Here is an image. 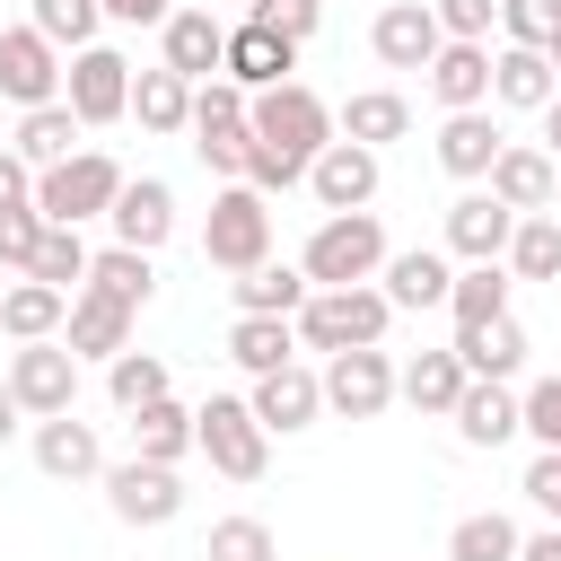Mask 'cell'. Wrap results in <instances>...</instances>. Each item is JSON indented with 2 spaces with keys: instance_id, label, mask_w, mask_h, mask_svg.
<instances>
[{
  "instance_id": "obj_1",
  "label": "cell",
  "mask_w": 561,
  "mask_h": 561,
  "mask_svg": "<svg viewBox=\"0 0 561 561\" xmlns=\"http://www.w3.org/2000/svg\"><path fill=\"white\" fill-rule=\"evenodd\" d=\"M298 324V342L307 351H377L386 342V324H394V307H386V289L377 280H351V289H307V307L289 316Z\"/></svg>"
},
{
  "instance_id": "obj_2",
  "label": "cell",
  "mask_w": 561,
  "mask_h": 561,
  "mask_svg": "<svg viewBox=\"0 0 561 561\" xmlns=\"http://www.w3.org/2000/svg\"><path fill=\"white\" fill-rule=\"evenodd\" d=\"M245 131H254V140H263L272 158H289V167H316V149L333 140V105H324L316 88L280 79V88L245 96Z\"/></svg>"
},
{
  "instance_id": "obj_3",
  "label": "cell",
  "mask_w": 561,
  "mask_h": 561,
  "mask_svg": "<svg viewBox=\"0 0 561 561\" xmlns=\"http://www.w3.org/2000/svg\"><path fill=\"white\" fill-rule=\"evenodd\" d=\"M298 272H307V289L377 280V272H386V228H377V210H333V219H316V237H307Z\"/></svg>"
},
{
  "instance_id": "obj_4",
  "label": "cell",
  "mask_w": 561,
  "mask_h": 561,
  "mask_svg": "<svg viewBox=\"0 0 561 561\" xmlns=\"http://www.w3.org/2000/svg\"><path fill=\"white\" fill-rule=\"evenodd\" d=\"M114 193H123V167L105 149H79V158H61V167L35 175V219L44 228H88V219L114 210Z\"/></svg>"
},
{
  "instance_id": "obj_5",
  "label": "cell",
  "mask_w": 561,
  "mask_h": 561,
  "mask_svg": "<svg viewBox=\"0 0 561 561\" xmlns=\"http://www.w3.org/2000/svg\"><path fill=\"white\" fill-rule=\"evenodd\" d=\"M202 263H219V272H254V263H272V202H263L254 184H219V193H210Z\"/></svg>"
},
{
  "instance_id": "obj_6",
  "label": "cell",
  "mask_w": 561,
  "mask_h": 561,
  "mask_svg": "<svg viewBox=\"0 0 561 561\" xmlns=\"http://www.w3.org/2000/svg\"><path fill=\"white\" fill-rule=\"evenodd\" d=\"M193 456H210V473H228V482H263L272 438H263V421L245 412V394H210V403L193 412Z\"/></svg>"
},
{
  "instance_id": "obj_7",
  "label": "cell",
  "mask_w": 561,
  "mask_h": 561,
  "mask_svg": "<svg viewBox=\"0 0 561 561\" xmlns=\"http://www.w3.org/2000/svg\"><path fill=\"white\" fill-rule=\"evenodd\" d=\"M61 105L79 114V131H96V123H123V114H131V61H123L114 44H88V53H70V61H61Z\"/></svg>"
},
{
  "instance_id": "obj_8",
  "label": "cell",
  "mask_w": 561,
  "mask_h": 561,
  "mask_svg": "<svg viewBox=\"0 0 561 561\" xmlns=\"http://www.w3.org/2000/svg\"><path fill=\"white\" fill-rule=\"evenodd\" d=\"M9 394L26 421H53V412H79V359L61 342H18L9 351Z\"/></svg>"
},
{
  "instance_id": "obj_9",
  "label": "cell",
  "mask_w": 561,
  "mask_h": 561,
  "mask_svg": "<svg viewBox=\"0 0 561 561\" xmlns=\"http://www.w3.org/2000/svg\"><path fill=\"white\" fill-rule=\"evenodd\" d=\"M96 482H105V508H114L123 526H175V517H184V482H175V465H140V456H123V465H105Z\"/></svg>"
},
{
  "instance_id": "obj_10",
  "label": "cell",
  "mask_w": 561,
  "mask_h": 561,
  "mask_svg": "<svg viewBox=\"0 0 561 561\" xmlns=\"http://www.w3.org/2000/svg\"><path fill=\"white\" fill-rule=\"evenodd\" d=\"M316 386H324V412L377 421V412L394 403V359H386V351H333V359L316 368Z\"/></svg>"
},
{
  "instance_id": "obj_11",
  "label": "cell",
  "mask_w": 561,
  "mask_h": 561,
  "mask_svg": "<svg viewBox=\"0 0 561 561\" xmlns=\"http://www.w3.org/2000/svg\"><path fill=\"white\" fill-rule=\"evenodd\" d=\"M0 96H9L18 114L61 105V53H53L35 26H0Z\"/></svg>"
},
{
  "instance_id": "obj_12",
  "label": "cell",
  "mask_w": 561,
  "mask_h": 561,
  "mask_svg": "<svg viewBox=\"0 0 561 561\" xmlns=\"http://www.w3.org/2000/svg\"><path fill=\"white\" fill-rule=\"evenodd\" d=\"M377 184H386V167H377V149H359V140H324L316 167H307V193L324 202V219H333V210H368Z\"/></svg>"
},
{
  "instance_id": "obj_13",
  "label": "cell",
  "mask_w": 561,
  "mask_h": 561,
  "mask_svg": "<svg viewBox=\"0 0 561 561\" xmlns=\"http://www.w3.org/2000/svg\"><path fill=\"white\" fill-rule=\"evenodd\" d=\"M114 245H131V254H158L167 237H175V184L167 175H123V193H114Z\"/></svg>"
},
{
  "instance_id": "obj_14",
  "label": "cell",
  "mask_w": 561,
  "mask_h": 561,
  "mask_svg": "<svg viewBox=\"0 0 561 561\" xmlns=\"http://www.w3.org/2000/svg\"><path fill=\"white\" fill-rule=\"evenodd\" d=\"M245 412L263 421V438H298V430H316V412H324V386H316V368H272V377H254V394H245Z\"/></svg>"
},
{
  "instance_id": "obj_15",
  "label": "cell",
  "mask_w": 561,
  "mask_h": 561,
  "mask_svg": "<svg viewBox=\"0 0 561 561\" xmlns=\"http://www.w3.org/2000/svg\"><path fill=\"white\" fill-rule=\"evenodd\" d=\"M289 70H298V44H289V35H272V26H254V18H237V26H228L219 79H237L245 96H263V88H280Z\"/></svg>"
},
{
  "instance_id": "obj_16",
  "label": "cell",
  "mask_w": 561,
  "mask_h": 561,
  "mask_svg": "<svg viewBox=\"0 0 561 561\" xmlns=\"http://www.w3.org/2000/svg\"><path fill=\"white\" fill-rule=\"evenodd\" d=\"M447 35H438V18H430V0H386L377 9V26H368V53L386 61V70H430V53H438Z\"/></svg>"
},
{
  "instance_id": "obj_17",
  "label": "cell",
  "mask_w": 561,
  "mask_h": 561,
  "mask_svg": "<svg viewBox=\"0 0 561 561\" xmlns=\"http://www.w3.org/2000/svg\"><path fill=\"white\" fill-rule=\"evenodd\" d=\"M158 44H167L158 61H167L175 79H193V88H202V79H219V53H228V18H210V9H175V18L158 26Z\"/></svg>"
},
{
  "instance_id": "obj_18",
  "label": "cell",
  "mask_w": 561,
  "mask_h": 561,
  "mask_svg": "<svg viewBox=\"0 0 561 561\" xmlns=\"http://www.w3.org/2000/svg\"><path fill=\"white\" fill-rule=\"evenodd\" d=\"M508 228H517V210L491 202L482 184L447 202V254H465V263H500V254H508Z\"/></svg>"
},
{
  "instance_id": "obj_19",
  "label": "cell",
  "mask_w": 561,
  "mask_h": 561,
  "mask_svg": "<svg viewBox=\"0 0 561 561\" xmlns=\"http://www.w3.org/2000/svg\"><path fill=\"white\" fill-rule=\"evenodd\" d=\"M35 465H44L53 482H96V473H105V438H96V421H79V412L35 421Z\"/></svg>"
},
{
  "instance_id": "obj_20",
  "label": "cell",
  "mask_w": 561,
  "mask_h": 561,
  "mask_svg": "<svg viewBox=\"0 0 561 561\" xmlns=\"http://www.w3.org/2000/svg\"><path fill=\"white\" fill-rule=\"evenodd\" d=\"M421 79H430V96L447 114H482L491 105V44H438Z\"/></svg>"
},
{
  "instance_id": "obj_21",
  "label": "cell",
  "mask_w": 561,
  "mask_h": 561,
  "mask_svg": "<svg viewBox=\"0 0 561 561\" xmlns=\"http://www.w3.org/2000/svg\"><path fill=\"white\" fill-rule=\"evenodd\" d=\"M552 184H561V167H552L543 149H526V140H508V149L491 158V175H482V193L508 202L517 219H526V210H552Z\"/></svg>"
},
{
  "instance_id": "obj_22",
  "label": "cell",
  "mask_w": 561,
  "mask_h": 561,
  "mask_svg": "<svg viewBox=\"0 0 561 561\" xmlns=\"http://www.w3.org/2000/svg\"><path fill=\"white\" fill-rule=\"evenodd\" d=\"M61 351H70V359H123V351H131V307L79 289L70 316H61Z\"/></svg>"
},
{
  "instance_id": "obj_23",
  "label": "cell",
  "mask_w": 561,
  "mask_h": 561,
  "mask_svg": "<svg viewBox=\"0 0 561 561\" xmlns=\"http://www.w3.org/2000/svg\"><path fill=\"white\" fill-rule=\"evenodd\" d=\"M447 351L465 359V377H473V386H508V377L526 368V324H517V316H491V324L456 333Z\"/></svg>"
},
{
  "instance_id": "obj_24",
  "label": "cell",
  "mask_w": 561,
  "mask_h": 561,
  "mask_svg": "<svg viewBox=\"0 0 561 561\" xmlns=\"http://www.w3.org/2000/svg\"><path fill=\"white\" fill-rule=\"evenodd\" d=\"M500 149H508V131L491 123V105H482V114H447V123H438V167H447L456 184H482Z\"/></svg>"
},
{
  "instance_id": "obj_25",
  "label": "cell",
  "mask_w": 561,
  "mask_h": 561,
  "mask_svg": "<svg viewBox=\"0 0 561 561\" xmlns=\"http://www.w3.org/2000/svg\"><path fill=\"white\" fill-rule=\"evenodd\" d=\"M447 280H456V263L447 254H430V245H403V254H386V272H377V289H386V307H447Z\"/></svg>"
},
{
  "instance_id": "obj_26",
  "label": "cell",
  "mask_w": 561,
  "mask_h": 561,
  "mask_svg": "<svg viewBox=\"0 0 561 561\" xmlns=\"http://www.w3.org/2000/svg\"><path fill=\"white\" fill-rule=\"evenodd\" d=\"M412 131V105L394 96V88H359V96H342V114H333V140H359V149H386V140H403Z\"/></svg>"
},
{
  "instance_id": "obj_27",
  "label": "cell",
  "mask_w": 561,
  "mask_h": 561,
  "mask_svg": "<svg viewBox=\"0 0 561 561\" xmlns=\"http://www.w3.org/2000/svg\"><path fill=\"white\" fill-rule=\"evenodd\" d=\"M491 96H500V105H526V114H543V105L561 96V79H552V61H543V53H526V44H500V53H491Z\"/></svg>"
},
{
  "instance_id": "obj_28",
  "label": "cell",
  "mask_w": 561,
  "mask_h": 561,
  "mask_svg": "<svg viewBox=\"0 0 561 561\" xmlns=\"http://www.w3.org/2000/svg\"><path fill=\"white\" fill-rule=\"evenodd\" d=\"M131 123H140V131H158V140H175V131L193 123V79H175L167 61H158V70H140V79H131Z\"/></svg>"
},
{
  "instance_id": "obj_29",
  "label": "cell",
  "mask_w": 561,
  "mask_h": 561,
  "mask_svg": "<svg viewBox=\"0 0 561 561\" xmlns=\"http://www.w3.org/2000/svg\"><path fill=\"white\" fill-rule=\"evenodd\" d=\"M228 359H237L245 377H272V368L298 359V324H289V316H237V324H228Z\"/></svg>"
},
{
  "instance_id": "obj_30",
  "label": "cell",
  "mask_w": 561,
  "mask_h": 561,
  "mask_svg": "<svg viewBox=\"0 0 561 561\" xmlns=\"http://www.w3.org/2000/svg\"><path fill=\"white\" fill-rule=\"evenodd\" d=\"M394 394H403L412 412H438V421H447L456 394H465V359H456V351H421V359L394 368Z\"/></svg>"
},
{
  "instance_id": "obj_31",
  "label": "cell",
  "mask_w": 561,
  "mask_h": 561,
  "mask_svg": "<svg viewBox=\"0 0 561 561\" xmlns=\"http://www.w3.org/2000/svg\"><path fill=\"white\" fill-rule=\"evenodd\" d=\"M447 421H456V438H465V447H508V438H517V394H508V386H473V377H465V394H456V412H447Z\"/></svg>"
},
{
  "instance_id": "obj_32",
  "label": "cell",
  "mask_w": 561,
  "mask_h": 561,
  "mask_svg": "<svg viewBox=\"0 0 561 561\" xmlns=\"http://www.w3.org/2000/svg\"><path fill=\"white\" fill-rule=\"evenodd\" d=\"M61 316H70V298L44 289V280H9L0 289V333L9 342H61Z\"/></svg>"
},
{
  "instance_id": "obj_33",
  "label": "cell",
  "mask_w": 561,
  "mask_h": 561,
  "mask_svg": "<svg viewBox=\"0 0 561 561\" xmlns=\"http://www.w3.org/2000/svg\"><path fill=\"white\" fill-rule=\"evenodd\" d=\"M88 289L140 316V307L158 298V263H149V254H131V245H105V254H88Z\"/></svg>"
},
{
  "instance_id": "obj_34",
  "label": "cell",
  "mask_w": 561,
  "mask_h": 561,
  "mask_svg": "<svg viewBox=\"0 0 561 561\" xmlns=\"http://www.w3.org/2000/svg\"><path fill=\"white\" fill-rule=\"evenodd\" d=\"M508 263H465L456 280H447V316H456V333H473V324H491V316H508Z\"/></svg>"
},
{
  "instance_id": "obj_35",
  "label": "cell",
  "mask_w": 561,
  "mask_h": 561,
  "mask_svg": "<svg viewBox=\"0 0 561 561\" xmlns=\"http://www.w3.org/2000/svg\"><path fill=\"white\" fill-rule=\"evenodd\" d=\"M131 456L140 465H184L193 456V412L167 394V403H140L131 412Z\"/></svg>"
},
{
  "instance_id": "obj_36",
  "label": "cell",
  "mask_w": 561,
  "mask_h": 561,
  "mask_svg": "<svg viewBox=\"0 0 561 561\" xmlns=\"http://www.w3.org/2000/svg\"><path fill=\"white\" fill-rule=\"evenodd\" d=\"M88 140H79V114L70 105H35V114H18V158L44 175V167H61V158H79Z\"/></svg>"
},
{
  "instance_id": "obj_37",
  "label": "cell",
  "mask_w": 561,
  "mask_h": 561,
  "mask_svg": "<svg viewBox=\"0 0 561 561\" xmlns=\"http://www.w3.org/2000/svg\"><path fill=\"white\" fill-rule=\"evenodd\" d=\"M508 280H561V219L552 210H526L517 228H508Z\"/></svg>"
},
{
  "instance_id": "obj_38",
  "label": "cell",
  "mask_w": 561,
  "mask_h": 561,
  "mask_svg": "<svg viewBox=\"0 0 561 561\" xmlns=\"http://www.w3.org/2000/svg\"><path fill=\"white\" fill-rule=\"evenodd\" d=\"M307 307V272L298 263H254L237 272V316H298Z\"/></svg>"
},
{
  "instance_id": "obj_39",
  "label": "cell",
  "mask_w": 561,
  "mask_h": 561,
  "mask_svg": "<svg viewBox=\"0 0 561 561\" xmlns=\"http://www.w3.org/2000/svg\"><path fill=\"white\" fill-rule=\"evenodd\" d=\"M26 280H44V289L79 298V289H88V237H79V228H44V245H35V263H26Z\"/></svg>"
},
{
  "instance_id": "obj_40",
  "label": "cell",
  "mask_w": 561,
  "mask_h": 561,
  "mask_svg": "<svg viewBox=\"0 0 561 561\" xmlns=\"http://www.w3.org/2000/svg\"><path fill=\"white\" fill-rule=\"evenodd\" d=\"M105 394H114L123 412H140V403H167V394H175V377H167V359H158V351H123V359H105Z\"/></svg>"
},
{
  "instance_id": "obj_41",
  "label": "cell",
  "mask_w": 561,
  "mask_h": 561,
  "mask_svg": "<svg viewBox=\"0 0 561 561\" xmlns=\"http://www.w3.org/2000/svg\"><path fill=\"white\" fill-rule=\"evenodd\" d=\"M447 561H517V526L500 508H473L447 526Z\"/></svg>"
},
{
  "instance_id": "obj_42",
  "label": "cell",
  "mask_w": 561,
  "mask_h": 561,
  "mask_svg": "<svg viewBox=\"0 0 561 561\" xmlns=\"http://www.w3.org/2000/svg\"><path fill=\"white\" fill-rule=\"evenodd\" d=\"M53 53H88L96 44V26H105V9L96 0H35V18H26Z\"/></svg>"
},
{
  "instance_id": "obj_43",
  "label": "cell",
  "mask_w": 561,
  "mask_h": 561,
  "mask_svg": "<svg viewBox=\"0 0 561 561\" xmlns=\"http://www.w3.org/2000/svg\"><path fill=\"white\" fill-rule=\"evenodd\" d=\"M202 561H280V543H272V526H263V517H210Z\"/></svg>"
},
{
  "instance_id": "obj_44",
  "label": "cell",
  "mask_w": 561,
  "mask_h": 561,
  "mask_svg": "<svg viewBox=\"0 0 561 561\" xmlns=\"http://www.w3.org/2000/svg\"><path fill=\"white\" fill-rule=\"evenodd\" d=\"M500 35L526 44V53H543L561 35V0H500Z\"/></svg>"
},
{
  "instance_id": "obj_45",
  "label": "cell",
  "mask_w": 561,
  "mask_h": 561,
  "mask_svg": "<svg viewBox=\"0 0 561 561\" xmlns=\"http://www.w3.org/2000/svg\"><path fill=\"white\" fill-rule=\"evenodd\" d=\"M430 18H438V35H447V44H491L500 0H430Z\"/></svg>"
},
{
  "instance_id": "obj_46",
  "label": "cell",
  "mask_w": 561,
  "mask_h": 561,
  "mask_svg": "<svg viewBox=\"0 0 561 561\" xmlns=\"http://www.w3.org/2000/svg\"><path fill=\"white\" fill-rule=\"evenodd\" d=\"M517 430H526L535 447H561V377H535V386L517 394Z\"/></svg>"
},
{
  "instance_id": "obj_47",
  "label": "cell",
  "mask_w": 561,
  "mask_h": 561,
  "mask_svg": "<svg viewBox=\"0 0 561 561\" xmlns=\"http://www.w3.org/2000/svg\"><path fill=\"white\" fill-rule=\"evenodd\" d=\"M245 149H254V131H245V123H219V131H193V158H202L210 175H228V184L245 175Z\"/></svg>"
},
{
  "instance_id": "obj_48",
  "label": "cell",
  "mask_w": 561,
  "mask_h": 561,
  "mask_svg": "<svg viewBox=\"0 0 561 561\" xmlns=\"http://www.w3.org/2000/svg\"><path fill=\"white\" fill-rule=\"evenodd\" d=\"M219 123H245V88L237 79H202L193 88V123L184 131H219Z\"/></svg>"
},
{
  "instance_id": "obj_49",
  "label": "cell",
  "mask_w": 561,
  "mask_h": 561,
  "mask_svg": "<svg viewBox=\"0 0 561 561\" xmlns=\"http://www.w3.org/2000/svg\"><path fill=\"white\" fill-rule=\"evenodd\" d=\"M245 18H254V26H272V35H289V44H307V35L324 26V0H254Z\"/></svg>"
},
{
  "instance_id": "obj_50",
  "label": "cell",
  "mask_w": 561,
  "mask_h": 561,
  "mask_svg": "<svg viewBox=\"0 0 561 561\" xmlns=\"http://www.w3.org/2000/svg\"><path fill=\"white\" fill-rule=\"evenodd\" d=\"M35 245H44V219H35V210H0V272H18V280H26Z\"/></svg>"
},
{
  "instance_id": "obj_51",
  "label": "cell",
  "mask_w": 561,
  "mask_h": 561,
  "mask_svg": "<svg viewBox=\"0 0 561 561\" xmlns=\"http://www.w3.org/2000/svg\"><path fill=\"white\" fill-rule=\"evenodd\" d=\"M526 500H535V508L561 526V447H543V456L526 465Z\"/></svg>"
},
{
  "instance_id": "obj_52",
  "label": "cell",
  "mask_w": 561,
  "mask_h": 561,
  "mask_svg": "<svg viewBox=\"0 0 561 561\" xmlns=\"http://www.w3.org/2000/svg\"><path fill=\"white\" fill-rule=\"evenodd\" d=\"M0 210H35V167L18 149H0Z\"/></svg>"
},
{
  "instance_id": "obj_53",
  "label": "cell",
  "mask_w": 561,
  "mask_h": 561,
  "mask_svg": "<svg viewBox=\"0 0 561 561\" xmlns=\"http://www.w3.org/2000/svg\"><path fill=\"white\" fill-rule=\"evenodd\" d=\"M96 9H105L114 26H167V18H175V0H96Z\"/></svg>"
},
{
  "instance_id": "obj_54",
  "label": "cell",
  "mask_w": 561,
  "mask_h": 561,
  "mask_svg": "<svg viewBox=\"0 0 561 561\" xmlns=\"http://www.w3.org/2000/svg\"><path fill=\"white\" fill-rule=\"evenodd\" d=\"M517 561H561V526H543V535H517Z\"/></svg>"
},
{
  "instance_id": "obj_55",
  "label": "cell",
  "mask_w": 561,
  "mask_h": 561,
  "mask_svg": "<svg viewBox=\"0 0 561 561\" xmlns=\"http://www.w3.org/2000/svg\"><path fill=\"white\" fill-rule=\"evenodd\" d=\"M18 421H26V412H18V394H9V377H0V447L18 438Z\"/></svg>"
},
{
  "instance_id": "obj_56",
  "label": "cell",
  "mask_w": 561,
  "mask_h": 561,
  "mask_svg": "<svg viewBox=\"0 0 561 561\" xmlns=\"http://www.w3.org/2000/svg\"><path fill=\"white\" fill-rule=\"evenodd\" d=\"M543 158H552V167H561V96H552V105H543Z\"/></svg>"
},
{
  "instance_id": "obj_57",
  "label": "cell",
  "mask_w": 561,
  "mask_h": 561,
  "mask_svg": "<svg viewBox=\"0 0 561 561\" xmlns=\"http://www.w3.org/2000/svg\"><path fill=\"white\" fill-rule=\"evenodd\" d=\"M543 61H552V79H561V35H552V44H543Z\"/></svg>"
},
{
  "instance_id": "obj_58",
  "label": "cell",
  "mask_w": 561,
  "mask_h": 561,
  "mask_svg": "<svg viewBox=\"0 0 561 561\" xmlns=\"http://www.w3.org/2000/svg\"><path fill=\"white\" fill-rule=\"evenodd\" d=\"M552 219H561V184H552Z\"/></svg>"
},
{
  "instance_id": "obj_59",
  "label": "cell",
  "mask_w": 561,
  "mask_h": 561,
  "mask_svg": "<svg viewBox=\"0 0 561 561\" xmlns=\"http://www.w3.org/2000/svg\"><path fill=\"white\" fill-rule=\"evenodd\" d=\"M552 298H561V280H552Z\"/></svg>"
}]
</instances>
